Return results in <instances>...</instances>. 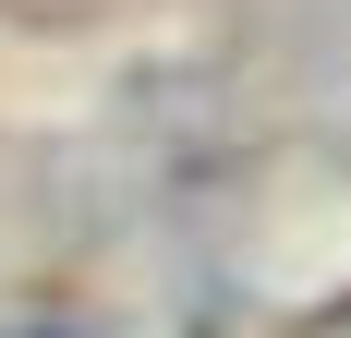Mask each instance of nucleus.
<instances>
[{
	"label": "nucleus",
	"instance_id": "obj_1",
	"mask_svg": "<svg viewBox=\"0 0 351 338\" xmlns=\"http://www.w3.org/2000/svg\"><path fill=\"white\" fill-rule=\"evenodd\" d=\"M25 338H73V326H25Z\"/></svg>",
	"mask_w": 351,
	"mask_h": 338
}]
</instances>
